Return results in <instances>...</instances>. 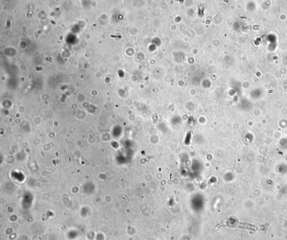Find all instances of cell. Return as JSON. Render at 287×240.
<instances>
[{
  "label": "cell",
  "instance_id": "1",
  "mask_svg": "<svg viewBox=\"0 0 287 240\" xmlns=\"http://www.w3.org/2000/svg\"><path fill=\"white\" fill-rule=\"evenodd\" d=\"M238 227L239 228L247 229L250 230V231H253V232L257 231L258 229V227L257 226L255 225V224H250L248 223H240Z\"/></svg>",
  "mask_w": 287,
  "mask_h": 240
}]
</instances>
